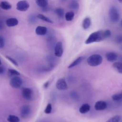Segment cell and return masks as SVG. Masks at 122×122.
I'll return each mask as SVG.
<instances>
[{
  "mask_svg": "<svg viewBox=\"0 0 122 122\" xmlns=\"http://www.w3.org/2000/svg\"><path fill=\"white\" fill-rule=\"evenodd\" d=\"M105 39L104 30H98L92 33L85 41V43L89 44L93 42H100Z\"/></svg>",
  "mask_w": 122,
  "mask_h": 122,
  "instance_id": "6da1fadb",
  "label": "cell"
},
{
  "mask_svg": "<svg viewBox=\"0 0 122 122\" xmlns=\"http://www.w3.org/2000/svg\"><path fill=\"white\" fill-rule=\"evenodd\" d=\"M102 57L101 55L95 54L89 56L87 59V62L89 65L95 67L100 65L102 63Z\"/></svg>",
  "mask_w": 122,
  "mask_h": 122,
  "instance_id": "7a4b0ae2",
  "label": "cell"
},
{
  "mask_svg": "<svg viewBox=\"0 0 122 122\" xmlns=\"http://www.w3.org/2000/svg\"><path fill=\"white\" fill-rule=\"evenodd\" d=\"M109 16L112 22H117L120 19V14L118 10L114 7H111L109 10Z\"/></svg>",
  "mask_w": 122,
  "mask_h": 122,
  "instance_id": "3957f363",
  "label": "cell"
},
{
  "mask_svg": "<svg viewBox=\"0 0 122 122\" xmlns=\"http://www.w3.org/2000/svg\"><path fill=\"white\" fill-rule=\"evenodd\" d=\"M22 84V80L18 76L12 77L10 81V84L13 88H19L21 86Z\"/></svg>",
  "mask_w": 122,
  "mask_h": 122,
  "instance_id": "277c9868",
  "label": "cell"
},
{
  "mask_svg": "<svg viewBox=\"0 0 122 122\" xmlns=\"http://www.w3.org/2000/svg\"><path fill=\"white\" fill-rule=\"evenodd\" d=\"M33 91L30 88L24 87L22 89L21 94L23 98L28 101H31L33 97Z\"/></svg>",
  "mask_w": 122,
  "mask_h": 122,
  "instance_id": "5b68a950",
  "label": "cell"
},
{
  "mask_svg": "<svg viewBox=\"0 0 122 122\" xmlns=\"http://www.w3.org/2000/svg\"><path fill=\"white\" fill-rule=\"evenodd\" d=\"M30 7L29 3L25 0L19 1L16 5V9L20 11H25Z\"/></svg>",
  "mask_w": 122,
  "mask_h": 122,
  "instance_id": "8992f818",
  "label": "cell"
},
{
  "mask_svg": "<svg viewBox=\"0 0 122 122\" xmlns=\"http://www.w3.org/2000/svg\"><path fill=\"white\" fill-rule=\"evenodd\" d=\"M63 52L62 43L61 41H58L56 43L54 47V55L57 57H60L62 56Z\"/></svg>",
  "mask_w": 122,
  "mask_h": 122,
  "instance_id": "52a82bcc",
  "label": "cell"
},
{
  "mask_svg": "<svg viewBox=\"0 0 122 122\" xmlns=\"http://www.w3.org/2000/svg\"><path fill=\"white\" fill-rule=\"evenodd\" d=\"M56 87L60 90H66L68 88V86L65 79L64 78L58 79L56 83Z\"/></svg>",
  "mask_w": 122,
  "mask_h": 122,
  "instance_id": "ba28073f",
  "label": "cell"
},
{
  "mask_svg": "<svg viewBox=\"0 0 122 122\" xmlns=\"http://www.w3.org/2000/svg\"><path fill=\"white\" fill-rule=\"evenodd\" d=\"M31 112V108L29 105H23L20 111V115L22 118H26L29 116Z\"/></svg>",
  "mask_w": 122,
  "mask_h": 122,
  "instance_id": "9c48e42d",
  "label": "cell"
},
{
  "mask_svg": "<svg viewBox=\"0 0 122 122\" xmlns=\"http://www.w3.org/2000/svg\"><path fill=\"white\" fill-rule=\"evenodd\" d=\"M107 107V103L103 101H98L95 103L94 109L96 111H102L106 109Z\"/></svg>",
  "mask_w": 122,
  "mask_h": 122,
  "instance_id": "30bf717a",
  "label": "cell"
},
{
  "mask_svg": "<svg viewBox=\"0 0 122 122\" xmlns=\"http://www.w3.org/2000/svg\"><path fill=\"white\" fill-rule=\"evenodd\" d=\"M105 57L107 60L110 62H113L117 59V54L113 51L108 52L105 54Z\"/></svg>",
  "mask_w": 122,
  "mask_h": 122,
  "instance_id": "8fae6325",
  "label": "cell"
},
{
  "mask_svg": "<svg viewBox=\"0 0 122 122\" xmlns=\"http://www.w3.org/2000/svg\"><path fill=\"white\" fill-rule=\"evenodd\" d=\"M35 32L38 35H44L47 32V29L44 26H38L35 29Z\"/></svg>",
  "mask_w": 122,
  "mask_h": 122,
  "instance_id": "7c38bea8",
  "label": "cell"
},
{
  "mask_svg": "<svg viewBox=\"0 0 122 122\" xmlns=\"http://www.w3.org/2000/svg\"><path fill=\"white\" fill-rule=\"evenodd\" d=\"M18 20L15 18H10L6 20V24L9 27L15 26L18 24Z\"/></svg>",
  "mask_w": 122,
  "mask_h": 122,
  "instance_id": "4fadbf2b",
  "label": "cell"
},
{
  "mask_svg": "<svg viewBox=\"0 0 122 122\" xmlns=\"http://www.w3.org/2000/svg\"><path fill=\"white\" fill-rule=\"evenodd\" d=\"M90 110V105L88 103L83 104L79 108V112L81 113H85Z\"/></svg>",
  "mask_w": 122,
  "mask_h": 122,
  "instance_id": "5bb4252c",
  "label": "cell"
},
{
  "mask_svg": "<svg viewBox=\"0 0 122 122\" xmlns=\"http://www.w3.org/2000/svg\"><path fill=\"white\" fill-rule=\"evenodd\" d=\"M83 59H84V57L83 56H81L78 57L75 60H74L72 63H71L69 65V66L68 67V68L69 69H70L77 66V65L79 64L83 60Z\"/></svg>",
  "mask_w": 122,
  "mask_h": 122,
  "instance_id": "9a60e30c",
  "label": "cell"
},
{
  "mask_svg": "<svg viewBox=\"0 0 122 122\" xmlns=\"http://www.w3.org/2000/svg\"><path fill=\"white\" fill-rule=\"evenodd\" d=\"M112 67L118 73L122 74V62H115L113 63Z\"/></svg>",
  "mask_w": 122,
  "mask_h": 122,
  "instance_id": "2e32d148",
  "label": "cell"
},
{
  "mask_svg": "<svg viewBox=\"0 0 122 122\" xmlns=\"http://www.w3.org/2000/svg\"><path fill=\"white\" fill-rule=\"evenodd\" d=\"M11 5L8 1H2L0 3V8L3 10H8L11 8Z\"/></svg>",
  "mask_w": 122,
  "mask_h": 122,
  "instance_id": "e0dca14e",
  "label": "cell"
},
{
  "mask_svg": "<svg viewBox=\"0 0 122 122\" xmlns=\"http://www.w3.org/2000/svg\"><path fill=\"white\" fill-rule=\"evenodd\" d=\"M91 24V20L90 18L89 17H86L82 21V28L84 30H86L90 27Z\"/></svg>",
  "mask_w": 122,
  "mask_h": 122,
  "instance_id": "ac0fdd59",
  "label": "cell"
},
{
  "mask_svg": "<svg viewBox=\"0 0 122 122\" xmlns=\"http://www.w3.org/2000/svg\"><path fill=\"white\" fill-rule=\"evenodd\" d=\"M38 6L43 8L47 7L48 4V0H35Z\"/></svg>",
  "mask_w": 122,
  "mask_h": 122,
  "instance_id": "d6986e66",
  "label": "cell"
},
{
  "mask_svg": "<svg viewBox=\"0 0 122 122\" xmlns=\"http://www.w3.org/2000/svg\"><path fill=\"white\" fill-rule=\"evenodd\" d=\"M112 99L114 101L121 102L122 101V91L121 92L113 94L112 97Z\"/></svg>",
  "mask_w": 122,
  "mask_h": 122,
  "instance_id": "ffe728a7",
  "label": "cell"
},
{
  "mask_svg": "<svg viewBox=\"0 0 122 122\" xmlns=\"http://www.w3.org/2000/svg\"><path fill=\"white\" fill-rule=\"evenodd\" d=\"M69 7L71 9L77 10L79 8V4L76 0H73L70 3Z\"/></svg>",
  "mask_w": 122,
  "mask_h": 122,
  "instance_id": "44dd1931",
  "label": "cell"
},
{
  "mask_svg": "<svg viewBox=\"0 0 122 122\" xmlns=\"http://www.w3.org/2000/svg\"><path fill=\"white\" fill-rule=\"evenodd\" d=\"M55 13L58 16L59 18L62 19L64 16V10L61 8H57L55 10Z\"/></svg>",
  "mask_w": 122,
  "mask_h": 122,
  "instance_id": "7402d4cb",
  "label": "cell"
},
{
  "mask_svg": "<svg viewBox=\"0 0 122 122\" xmlns=\"http://www.w3.org/2000/svg\"><path fill=\"white\" fill-rule=\"evenodd\" d=\"M74 12L73 11L67 12L65 15V18L67 21H71L74 17Z\"/></svg>",
  "mask_w": 122,
  "mask_h": 122,
  "instance_id": "603a6c76",
  "label": "cell"
},
{
  "mask_svg": "<svg viewBox=\"0 0 122 122\" xmlns=\"http://www.w3.org/2000/svg\"><path fill=\"white\" fill-rule=\"evenodd\" d=\"M37 17L43 21H45L46 22H47L48 23H53V21L52 20H51L50 18L46 17L45 16H44V15L42 14H38L37 15Z\"/></svg>",
  "mask_w": 122,
  "mask_h": 122,
  "instance_id": "cb8c5ba5",
  "label": "cell"
},
{
  "mask_svg": "<svg viewBox=\"0 0 122 122\" xmlns=\"http://www.w3.org/2000/svg\"><path fill=\"white\" fill-rule=\"evenodd\" d=\"M8 74L9 76L13 77L16 76H19L20 75V73L14 69H9L8 70Z\"/></svg>",
  "mask_w": 122,
  "mask_h": 122,
  "instance_id": "d4e9b609",
  "label": "cell"
},
{
  "mask_svg": "<svg viewBox=\"0 0 122 122\" xmlns=\"http://www.w3.org/2000/svg\"><path fill=\"white\" fill-rule=\"evenodd\" d=\"M7 121L9 122H20V119L16 115H9L7 118Z\"/></svg>",
  "mask_w": 122,
  "mask_h": 122,
  "instance_id": "484cf974",
  "label": "cell"
},
{
  "mask_svg": "<svg viewBox=\"0 0 122 122\" xmlns=\"http://www.w3.org/2000/svg\"><path fill=\"white\" fill-rule=\"evenodd\" d=\"M120 116L119 115H115L110 118L106 122H119Z\"/></svg>",
  "mask_w": 122,
  "mask_h": 122,
  "instance_id": "4316f807",
  "label": "cell"
},
{
  "mask_svg": "<svg viewBox=\"0 0 122 122\" xmlns=\"http://www.w3.org/2000/svg\"><path fill=\"white\" fill-rule=\"evenodd\" d=\"M52 111V106L51 103H48L44 110V112L46 114H49Z\"/></svg>",
  "mask_w": 122,
  "mask_h": 122,
  "instance_id": "83f0119b",
  "label": "cell"
},
{
  "mask_svg": "<svg viewBox=\"0 0 122 122\" xmlns=\"http://www.w3.org/2000/svg\"><path fill=\"white\" fill-rule=\"evenodd\" d=\"M5 57L6 58V59H7L9 61H10L12 63H13L14 65L16 66H18V63L17 62V61L15 60L13 58H12V57H10L9 56H6Z\"/></svg>",
  "mask_w": 122,
  "mask_h": 122,
  "instance_id": "f1b7e54d",
  "label": "cell"
},
{
  "mask_svg": "<svg viewBox=\"0 0 122 122\" xmlns=\"http://www.w3.org/2000/svg\"><path fill=\"white\" fill-rule=\"evenodd\" d=\"M4 39L3 37L0 35V49L3 48L4 47Z\"/></svg>",
  "mask_w": 122,
  "mask_h": 122,
  "instance_id": "f546056e",
  "label": "cell"
},
{
  "mask_svg": "<svg viewBox=\"0 0 122 122\" xmlns=\"http://www.w3.org/2000/svg\"><path fill=\"white\" fill-rule=\"evenodd\" d=\"M116 42L118 43H122V35H119L116 37L115 39Z\"/></svg>",
  "mask_w": 122,
  "mask_h": 122,
  "instance_id": "4dcf8cb0",
  "label": "cell"
},
{
  "mask_svg": "<svg viewBox=\"0 0 122 122\" xmlns=\"http://www.w3.org/2000/svg\"><path fill=\"white\" fill-rule=\"evenodd\" d=\"M71 97L72 98H73L74 99H78V95L76 93H75L74 92H71Z\"/></svg>",
  "mask_w": 122,
  "mask_h": 122,
  "instance_id": "1f68e13d",
  "label": "cell"
},
{
  "mask_svg": "<svg viewBox=\"0 0 122 122\" xmlns=\"http://www.w3.org/2000/svg\"><path fill=\"white\" fill-rule=\"evenodd\" d=\"M4 25L3 24V22L0 20V30H2L3 28H4Z\"/></svg>",
  "mask_w": 122,
  "mask_h": 122,
  "instance_id": "d6a6232c",
  "label": "cell"
},
{
  "mask_svg": "<svg viewBox=\"0 0 122 122\" xmlns=\"http://www.w3.org/2000/svg\"><path fill=\"white\" fill-rule=\"evenodd\" d=\"M49 85V81H47L45 82L44 83V84H43V87H44V88L46 89V88H47L48 87Z\"/></svg>",
  "mask_w": 122,
  "mask_h": 122,
  "instance_id": "836d02e7",
  "label": "cell"
},
{
  "mask_svg": "<svg viewBox=\"0 0 122 122\" xmlns=\"http://www.w3.org/2000/svg\"><path fill=\"white\" fill-rule=\"evenodd\" d=\"M4 72V69L3 67L0 66V74H3Z\"/></svg>",
  "mask_w": 122,
  "mask_h": 122,
  "instance_id": "e575fe53",
  "label": "cell"
},
{
  "mask_svg": "<svg viewBox=\"0 0 122 122\" xmlns=\"http://www.w3.org/2000/svg\"><path fill=\"white\" fill-rule=\"evenodd\" d=\"M120 3H122V0H118Z\"/></svg>",
  "mask_w": 122,
  "mask_h": 122,
  "instance_id": "d590c367",
  "label": "cell"
},
{
  "mask_svg": "<svg viewBox=\"0 0 122 122\" xmlns=\"http://www.w3.org/2000/svg\"><path fill=\"white\" fill-rule=\"evenodd\" d=\"M1 61L0 60V65H1Z\"/></svg>",
  "mask_w": 122,
  "mask_h": 122,
  "instance_id": "8d00e7d4",
  "label": "cell"
},
{
  "mask_svg": "<svg viewBox=\"0 0 122 122\" xmlns=\"http://www.w3.org/2000/svg\"><path fill=\"white\" fill-rule=\"evenodd\" d=\"M62 0V1H65V0Z\"/></svg>",
  "mask_w": 122,
  "mask_h": 122,
  "instance_id": "74e56055",
  "label": "cell"
},
{
  "mask_svg": "<svg viewBox=\"0 0 122 122\" xmlns=\"http://www.w3.org/2000/svg\"></svg>",
  "mask_w": 122,
  "mask_h": 122,
  "instance_id": "f35d334b",
  "label": "cell"
}]
</instances>
